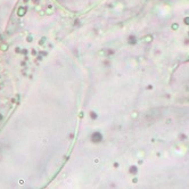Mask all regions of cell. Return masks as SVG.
<instances>
[{
  "label": "cell",
  "instance_id": "cell-2",
  "mask_svg": "<svg viewBox=\"0 0 189 189\" xmlns=\"http://www.w3.org/2000/svg\"><path fill=\"white\" fill-rule=\"evenodd\" d=\"M23 14H25V9L24 8H21V9H19V11H18V15H19V16H22Z\"/></svg>",
  "mask_w": 189,
  "mask_h": 189
},
{
  "label": "cell",
  "instance_id": "cell-1",
  "mask_svg": "<svg viewBox=\"0 0 189 189\" xmlns=\"http://www.w3.org/2000/svg\"><path fill=\"white\" fill-rule=\"evenodd\" d=\"M0 49H1L2 51H5V50L8 49V46H7V45H1V46H0Z\"/></svg>",
  "mask_w": 189,
  "mask_h": 189
}]
</instances>
